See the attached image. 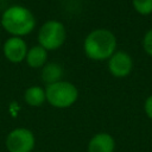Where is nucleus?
<instances>
[{
  "mask_svg": "<svg viewBox=\"0 0 152 152\" xmlns=\"http://www.w3.org/2000/svg\"><path fill=\"white\" fill-rule=\"evenodd\" d=\"M34 18L31 11L23 6H12L7 8L1 17V25L14 37L30 33L34 27Z\"/></svg>",
  "mask_w": 152,
  "mask_h": 152,
  "instance_id": "1",
  "label": "nucleus"
},
{
  "mask_svg": "<svg viewBox=\"0 0 152 152\" xmlns=\"http://www.w3.org/2000/svg\"><path fill=\"white\" fill-rule=\"evenodd\" d=\"M4 53L6 58L13 63L21 62L27 53V48L25 42L20 37H12L6 40L4 45Z\"/></svg>",
  "mask_w": 152,
  "mask_h": 152,
  "instance_id": "6",
  "label": "nucleus"
},
{
  "mask_svg": "<svg viewBox=\"0 0 152 152\" xmlns=\"http://www.w3.org/2000/svg\"><path fill=\"white\" fill-rule=\"evenodd\" d=\"M45 96L51 106L56 108H68L76 102L78 97V90L70 82L58 81L46 86Z\"/></svg>",
  "mask_w": 152,
  "mask_h": 152,
  "instance_id": "3",
  "label": "nucleus"
},
{
  "mask_svg": "<svg viewBox=\"0 0 152 152\" xmlns=\"http://www.w3.org/2000/svg\"><path fill=\"white\" fill-rule=\"evenodd\" d=\"M65 28L62 23L56 20H50L45 23L38 33L39 45L45 50L58 49L65 40Z\"/></svg>",
  "mask_w": 152,
  "mask_h": 152,
  "instance_id": "4",
  "label": "nucleus"
},
{
  "mask_svg": "<svg viewBox=\"0 0 152 152\" xmlns=\"http://www.w3.org/2000/svg\"><path fill=\"white\" fill-rule=\"evenodd\" d=\"M144 49L147 53L152 56V30H150L144 38Z\"/></svg>",
  "mask_w": 152,
  "mask_h": 152,
  "instance_id": "13",
  "label": "nucleus"
},
{
  "mask_svg": "<svg viewBox=\"0 0 152 152\" xmlns=\"http://www.w3.org/2000/svg\"><path fill=\"white\" fill-rule=\"evenodd\" d=\"M87 150L88 152H114L115 140L110 134L101 132L89 140Z\"/></svg>",
  "mask_w": 152,
  "mask_h": 152,
  "instance_id": "8",
  "label": "nucleus"
},
{
  "mask_svg": "<svg viewBox=\"0 0 152 152\" xmlns=\"http://www.w3.org/2000/svg\"><path fill=\"white\" fill-rule=\"evenodd\" d=\"M144 108H145V113L147 114V116H148L150 119H152V95L146 99Z\"/></svg>",
  "mask_w": 152,
  "mask_h": 152,
  "instance_id": "14",
  "label": "nucleus"
},
{
  "mask_svg": "<svg viewBox=\"0 0 152 152\" xmlns=\"http://www.w3.org/2000/svg\"><path fill=\"white\" fill-rule=\"evenodd\" d=\"M62 77V68L57 63H48L42 70V78L49 86L56 83Z\"/></svg>",
  "mask_w": 152,
  "mask_h": 152,
  "instance_id": "11",
  "label": "nucleus"
},
{
  "mask_svg": "<svg viewBox=\"0 0 152 152\" xmlns=\"http://www.w3.org/2000/svg\"><path fill=\"white\" fill-rule=\"evenodd\" d=\"M5 145L8 152H32L36 138L28 128L17 127L7 134Z\"/></svg>",
  "mask_w": 152,
  "mask_h": 152,
  "instance_id": "5",
  "label": "nucleus"
},
{
  "mask_svg": "<svg viewBox=\"0 0 152 152\" xmlns=\"http://www.w3.org/2000/svg\"><path fill=\"white\" fill-rule=\"evenodd\" d=\"M26 62L32 68H38V66H43L46 62V50L40 46V45H36L32 46L27 53H26Z\"/></svg>",
  "mask_w": 152,
  "mask_h": 152,
  "instance_id": "9",
  "label": "nucleus"
},
{
  "mask_svg": "<svg viewBox=\"0 0 152 152\" xmlns=\"http://www.w3.org/2000/svg\"><path fill=\"white\" fill-rule=\"evenodd\" d=\"M116 46V39L108 30H95L84 40V51L91 59L101 61L112 57Z\"/></svg>",
  "mask_w": 152,
  "mask_h": 152,
  "instance_id": "2",
  "label": "nucleus"
},
{
  "mask_svg": "<svg viewBox=\"0 0 152 152\" xmlns=\"http://www.w3.org/2000/svg\"><path fill=\"white\" fill-rule=\"evenodd\" d=\"M24 99H25V102L32 107H38V106H42L45 100H46V96H45V90L42 89L40 87L38 86H33V87H30L26 89L25 94H24Z\"/></svg>",
  "mask_w": 152,
  "mask_h": 152,
  "instance_id": "10",
  "label": "nucleus"
},
{
  "mask_svg": "<svg viewBox=\"0 0 152 152\" xmlns=\"http://www.w3.org/2000/svg\"><path fill=\"white\" fill-rule=\"evenodd\" d=\"M109 70L116 77H125L132 70V59L126 52H116L109 59Z\"/></svg>",
  "mask_w": 152,
  "mask_h": 152,
  "instance_id": "7",
  "label": "nucleus"
},
{
  "mask_svg": "<svg viewBox=\"0 0 152 152\" xmlns=\"http://www.w3.org/2000/svg\"><path fill=\"white\" fill-rule=\"evenodd\" d=\"M133 5L141 14H150L152 12V0H133Z\"/></svg>",
  "mask_w": 152,
  "mask_h": 152,
  "instance_id": "12",
  "label": "nucleus"
}]
</instances>
